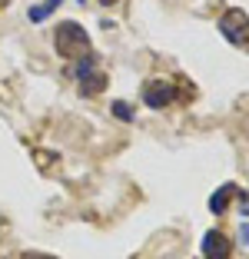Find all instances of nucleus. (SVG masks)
Segmentation results:
<instances>
[{
	"mask_svg": "<svg viewBox=\"0 0 249 259\" xmlns=\"http://www.w3.org/2000/svg\"><path fill=\"white\" fill-rule=\"evenodd\" d=\"M53 47L57 54L67 57V60H80L83 54H90V33L83 30L76 20H63L57 30H53Z\"/></svg>",
	"mask_w": 249,
	"mask_h": 259,
	"instance_id": "obj_1",
	"label": "nucleus"
},
{
	"mask_svg": "<svg viewBox=\"0 0 249 259\" xmlns=\"http://www.w3.org/2000/svg\"><path fill=\"white\" fill-rule=\"evenodd\" d=\"M219 33L233 47H249V14H242L239 7H229L219 17Z\"/></svg>",
	"mask_w": 249,
	"mask_h": 259,
	"instance_id": "obj_2",
	"label": "nucleus"
},
{
	"mask_svg": "<svg viewBox=\"0 0 249 259\" xmlns=\"http://www.w3.org/2000/svg\"><path fill=\"white\" fill-rule=\"evenodd\" d=\"M176 83H170V80H146L143 83V103L150 110H166L170 103H176Z\"/></svg>",
	"mask_w": 249,
	"mask_h": 259,
	"instance_id": "obj_3",
	"label": "nucleus"
},
{
	"mask_svg": "<svg viewBox=\"0 0 249 259\" xmlns=\"http://www.w3.org/2000/svg\"><path fill=\"white\" fill-rule=\"evenodd\" d=\"M203 259H229L233 256V243H229V236L223 233V229H210L203 236Z\"/></svg>",
	"mask_w": 249,
	"mask_h": 259,
	"instance_id": "obj_4",
	"label": "nucleus"
},
{
	"mask_svg": "<svg viewBox=\"0 0 249 259\" xmlns=\"http://www.w3.org/2000/svg\"><path fill=\"white\" fill-rule=\"evenodd\" d=\"M236 190H239L236 183H223V186H219V190L210 196V209H213V213H216V216L226 213V209H229V199L236 196Z\"/></svg>",
	"mask_w": 249,
	"mask_h": 259,
	"instance_id": "obj_5",
	"label": "nucleus"
},
{
	"mask_svg": "<svg viewBox=\"0 0 249 259\" xmlns=\"http://www.w3.org/2000/svg\"><path fill=\"white\" fill-rule=\"evenodd\" d=\"M106 90V73H100V70H93V73H87L80 80V93L83 97H97V93Z\"/></svg>",
	"mask_w": 249,
	"mask_h": 259,
	"instance_id": "obj_6",
	"label": "nucleus"
},
{
	"mask_svg": "<svg viewBox=\"0 0 249 259\" xmlns=\"http://www.w3.org/2000/svg\"><path fill=\"white\" fill-rule=\"evenodd\" d=\"M60 4H63V0H47V4H40V7H30V14H27V17H30L33 23H40V20H47L53 10L60 7Z\"/></svg>",
	"mask_w": 249,
	"mask_h": 259,
	"instance_id": "obj_7",
	"label": "nucleus"
},
{
	"mask_svg": "<svg viewBox=\"0 0 249 259\" xmlns=\"http://www.w3.org/2000/svg\"><path fill=\"white\" fill-rule=\"evenodd\" d=\"M93 70H97V57H83V60H76L73 73H76V80H83V76L93 73Z\"/></svg>",
	"mask_w": 249,
	"mask_h": 259,
	"instance_id": "obj_8",
	"label": "nucleus"
},
{
	"mask_svg": "<svg viewBox=\"0 0 249 259\" xmlns=\"http://www.w3.org/2000/svg\"><path fill=\"white\" fill-rule=\"evenodd\" d=\"M113 116L123 123H133V110H130V103H123V100H116L113 103Z\"/></svg>",
	"mask_w": 249,
	"mask_h": 259,
	"instance_id": "obj_9",
	"label": "nucleus"
},
{
	"mask_svg": "<svg viewBox=\"0 0 249 259\" xmlns=\"http://www.w3.org/2000/svg\"><path fill=\"white\" fill-rule=\"evenodd\" d=\"M239 243H249V223H246V226L239 229Z\"/></svg>",
	"mask_w": 249,
	"mask_h": 259,
	"instance_id": "obj_10",
	"label": "nucleus"
},
{
	"mask_svg": "<svg viewBox=\"0 0 249 259\" xmlns=\"http://www.w3.org/2000/svg\"><path fill=\"white\" fill-rule=\"evenodd\" d=\"M100 4H106V7H110V4H116V0H100Z\"/></svg>",
	"mask_w": 249,
	"mask_h": 259,
	"instance_id": "obj_11",
	"label": "nucleus"
},
{
	"mask_svg": "<svg viewBox=\"0 0 249 259\" xmlns=\"http://www.w3.org/2000/svg\"><path fill=\"white\" fill-rule=\"evenodd\" d=\"M7 4H10V0H0V10H4V7H7Z\"/></svg>",
	"mask_w": 249,
	"mask_h": 259,
	"instance_id": "obj_12",
	"label": "nucleus"
},
{
	"mask_svg": "<svg viewBox=\"0 0 249 259\" xmlns=\"http://www.w3.org/2000/svg\"><path fill=\"white\" fill-rule=\"evenodd\" d=\"M80 4H87V0H80Z\"/></svg>",
	"mask_w": 249,
	"mask_h": 259,
	"instance_id": "obj_13",
	"label": "nucleus"
},
{
	"mask_svg": "<svg viewBox=\"0 0 249 259\" xmlns=\"http://www.w3.org/2000/svg\"><path fill=\"white\" fill-rule=\"evenodd\" d=\"M246 216H249V209H246Z\"/></svg>",
	"mask_w": 249,
	"mask_h": 259,
	"instance_id": "obj_14",
	"label": "nucleus"
}]
</instances>
